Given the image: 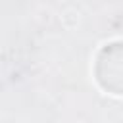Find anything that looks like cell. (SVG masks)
I'll return each instance as SVG.
<instances>
[{
    "instance_id": "cell-1",
    "label": "cell",
    "mask_w": 123,
    "mask_h": 123,
    "mask_svg": "<svg viewBox=\"0 0 123 123\" xmlns=\"http://www.w3.org/2000/svg\"><path fill=\"white\" fill-rule=\"evenodd\" d=\"M81 13L75 10V8H65L62 13H60V21H62V25L65 27V29H75L77 25H79V17Z\"/></svg>"
}]
</instances>
